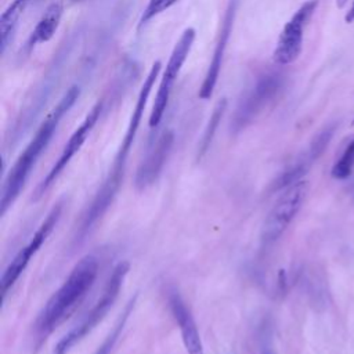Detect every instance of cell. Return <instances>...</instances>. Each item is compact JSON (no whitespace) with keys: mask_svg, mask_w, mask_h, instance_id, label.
Masks as SVG:
<instances>
[{"mask_svg":"<svg viewBox=\"0 0 354 354\" xmlns=\"http://www.w3.org/2000/svg\"><path fill=\"white\" fill-rule=\"evenodd\" d=\"M30 0H12L11 4L3 11L0 17V51L6 53L7 47L12 41L18 22Z\"/></svg>","mask_w":354,"mask_h":354,"instance_id":"obj_15","label":"cell"},{"mask_svg":"<svg viewBox=\"0 0 354 354\" xmlns=\"http://www.w3.org/2000/svg\"><path fill=\"white\" fill-rule=\"evenodd\" d=\"M344 21H346L347 24L354 22V0H353L351 7L348 8V11H347V12H346V15H344Z\"/></svg>","mask_w":354,"mask_h":354,"instance_id":"obj_22","label":"cell"},{"mask_svg":"<svg viewBox=\"0 0 354 354\" xmlns=\"http://www.w3.org/2000/svg\"><path fill=\"white\" fill-rule=\"evenodd\" d=\"M347 1H348V0H336L337 8H343V7L347 4Z\"/></svg>","mask_w":354,"mask_h":354,"instance_id":"obj_23","label":"cell"},{"mask_svg":"<svg viewBox=\"0 0 354 354\" xmlns=\"http://www.w3.org/2000/svg\"><path fill=\"white\" fill-rule=\"evenodd\" d=\"M162 64L160 61H155L147 75V77L144 79V83L141 86V90L138 93L134 109L130 115V120L124 133V137L119 145V149L113 158L112 166L105 177V180L102 181L101 187L98 188L97 194L94 195L93 201L88 203V206L86 207V210L83 212L79 224L76 227L75 231V236L73 241L75 243H80L93 230V227L98 223V220L102 218V216L106 213V210L109 209V206L112 205L120 185H122V180L124 176V170H126V163H127V158L130 153V149L133 147L134 138L137 136L144 111H145V105L148 102L149 94L153 88V84L159 76Z\"/></svg>","mask_w":354,"mask_h":354,"instance_id":"obj_1","label":"cell"},{"mask_svg":"<svg viewBox=\"0 0 354 354\" xmlns=\"http://www.w3.org/2000/svg\"><path fill=\"white\" fill-rule=\"evenodd\" d=\"M354 170V138L346 145L339 159L333 163L330 176L335 180H347Z\"/></svg>","mask_w":354,"mask_h":354,"instance_id":"obj_18","label":"cell"},{"mask_svg":"<svg viewBox=\"0 0 354 354\" xmlns=\"http://www.w3.org/2000/svg\"><path fill=\"white\" fill-rule=\"evenodd\" d=\"M176 3H177V0H148L147 6L140 17V21H138V29L145 26L151 19H153L163 11L169 10Z\"/></svg>","mask_w":354,"mask_h":354,"instance_id":"obj_20","label":"cell"},{"mask_svg":"<svg viewBox=\"0 0 354 354\" xmlns=\"http://www.w3.org/2000/svg\"><path fill=\"white\" fill-rule=\"evenodd\" d=\"M260 354H274L270 344V335L267 333V329L263 330V335L260 337Z\"/></svg>","mask_w":354,"mask_h":354,"instance_id":"obj_21","label":"cell"},{"mask_svg":"<svg viewBox=\"0 0 354 354\" xmlns=\"http://www.w3.org/2000/svg\"><path fill=\"white\" fill-rule=\"evenodd\" d=\"M98 274V260L87 254L82 257L64 283L53 293L41 308L33 328L35 346L40 347L46 339L76 310L94 285Z\"/></svg>","mask_w":354,"mask_h":354,"instance_id":"obj_2","label":"cell"},{"mask_svg":"<svg viewBox=\"0 0 354 354\" xmlns=\"http://www.w3.org/2000/svg\"><path fill=\"white\" fill-rule=\"evenodd\" d=\"M308 191V183L306 180L296 181L282 189L278 199L268 212L263 231L261 243L264 246L274 245L288 230L299 210L301 209Z\"/></svg>","mask_w":354,"mask_h":354,"instance_id":"obj_5","label":"cell"},{"mask_svg":"<svg viewBox=\"0 0 354 354\" xmlns=\"http://www.w3.org/2000/svg\"><path fill=\"white\" fill-rule=\"evenodd\" d=\"M62 14H64V7L59 1L53 3L47 7L44 14L40 17L36 26L30 32V35L22 48V53L25 55H29L37 44L47 43L48 40H51V37L54 36V33L57 32V29L61 24Z\"/></svg>","mask_w":354,"mask_h":354,"instance_id":"obj_14","label":"cell"},{"mask_svg":"<svg viewBox=\"0 0 354 354\" xmlns=\"http://www.w3.org/2000/svg\"><path fill=\"white\" fill-rule=\"evenodd\" d=\"M317 7H318V0H307L296 10V12L285 24L278 37L275 50L272 53V58L275 64L289 65L299 58L303 48L304 28L311 19Z\"/></svg>","mask_w":354,"mask_h":354,"instance_id":"obj_9","label":"cell"},{"mask_svg":"<svg viewBox=\"0 0 354 354\" xmlns=\"http://www.w3.org/2000/svg\"><path fill=\"white\" fill-rule=\"evenodd\" d=\"M335 130H336V124H330V126H326L324 130H321L314 138L313 141L310 142L308 148L306 149L307 155L315 162L324 152L325 149L328 148L333 134H335Z\"/></svg>","mask_w":354,"mask_h":354,"instance_id":"obj_19","label":"cell"},{"mask_svg":"<svg viewBox=\"0 0 354 354\" xmlns=\"http://www.w3.org/2000/svg\"><path fill=\"white\" fill-rule=\"evenodd\" d=\"M173 142L174 134L171 131H165L153 144V147L148 151L136 173V187L138 189L148 188L159 178L171 151Z\"/></svg>","mask_w":354,"mask_h":354,"instance_id":"obj_13","label":"cell"},{"mask_svg":"<svg viewBox=\"0 0 354 354\" xmlns=\"http://www.w3.org/2000/svg\"><path fill=\"white\" fill-rule=\"evenodd\" d=\"M351 124H353V126H354V119H353V123H351Z\"/></svg>","mask_w":354,"mask_h":354,"instance_id":"obj_24","label":"cell"},{"mask_svg":"<svg viewBox=\"0 0 354 354\" xmlns=\"http://www.w3.org/2000/svg\"><path fill=\"white\" fill-rule=\"evenodd\" d=\"M73 1H79V0H73Z\"/></svg>","mask_w":354,"mask_h":354,"instance_id":"obj_25","label":"cell"},{"mask_svg":"<svg viewBox=\"0 0 354 354\" xmlns=\"http://www.w3.org/2000/svg\"><path fill=\"white\" fill-rule=\"evenodd\" d=\"M80 95V90L77 86H72L66 90V93L61 97L55 108L47 115L43 120L37 131L35 133L33 138L29 141L26 148L21 152L17 158L15 163L10 169L0 195V214L3 216L7 209L15 202L21 189L24 188L33 166L36 165L37 159L47 148L50 140L53 138L61 119L69 112V109L75 105Z\"/></svg>","mask_w":354,"mask_h":354,"instance_id":"obj_3","label":"cell"},{"mask_svg":"<svg viewBox=\"0 0 354 354\" xmlns=\"http://www.w3.org/2000/svg\"><path fill=\"white\" fill-rule=\"evenodd\" d=\"M104 102L98 101L91 109L90 112L86 115V118L83 119V122L79 124V127L72 133V136L69 137L68 142L65 144L61 155L58 156V159L55 160V163L53 165V167L50 169V171L46 174V177L40 181V184L36 188V195L35 199L40 198L54 183L55 180L59 177V174L64 171V169L68 166V163L71 162V159L79 152V149L83 147L84 141L87 140L88 134L91 133L93 127L95 126V123L100 119L101 111H102Z\"/></svg>","mask_w":354,"mask_h":354,"instance_id":"obj_10","label":"cell"},{"mask_svg":"<svg viewBox=\"0 0 354 354\" xmlns=\"http://www.w3.org/2000/svg\"><path fill=\"white\" fill-rule=\"evenodd\" d=\"M238 6H239V0H230L225 7L224 15H223V19L220 24V29L217 33L214 50H213L207 71L205 73L203 82L201 84L199 93H198L199 98H202V100L210 98L216 88V84H217V80L220 76V71H221V65H223V59H224V54L228 47V41H230L234 22L236 18Z\"/></svg>","mask_w":354,"mask_h":354,"instance_id":"obj_11","label":"cell"},{"mask_svg":"<svg viewBox=\"0 0 354 354\" xmlns=\"http://www.w3.org/2000/svg\"><path fill=\"white\" fill-rule=\"evenodd\" d=\"M137 297H138V295H134V296L127 301V304L123 307L122 313L119 314V317H118L115 325L112 326V329L109 330V333L105 336V339L102 340V343L97 347V350H95L94 354H111V351L113 350V347H115V344H116V342H118V339H119L122 330H123L124 326H126L127 319L130 318V315H131V313H133V310H134V307H136Z\"/></svg>","mask_w":354,"mask_h":354,"instance_id":"obj_16","label":"cell"},{"mask_svg":"<svg viewBox=\"0 0 354 354\" xmlns=\"http://www.w3.org/2000/svg\"><path fill=\"white\" fill-rule=\"evenodd\" d=\"M167 304L170 313L180 329L183 344L188 354H205L203 343L196 326V322L187 307V303L181 297L177 289L170 288L167 290Z\"/></svg>","mask_w":354,"mask_h":354,"instance_id":"obj_12","label":"cell"},{"mask_svg":"<svg viewBox=\"0 0 354 354\" xmlns=\"http://www.w3.org/2000/svg\"><path fill=\"white\" fill-rule=\"evenodd\" d=\"M282 87V76L266 73L260 76L248 93L239 100L231 119V133L236 134L246 129L264 109V106L278 94Z\"/></svg>","mask_w":354,"mask_h":354,"instance_id":"obj_7","label":"cell"},{"mask_svg":"<svg viewBox=\"0 0 354 354\" xmlns=\"http://www.w3.org/2000/svg\"><path fill=\"white\" fill-rule=\"evenodd\" d=\"M62 207H64L62 202H57L51 207V210L47 213L46 218L40 223V225L37 227V230L32 235L30 241L15 254V257L11 260V263L3 271V275H1V279H0L3 300L6 299V295L14 286V283L17 282L19 275L24 272V270L29 264L30 259L39 252L41 245L46 242L48 235L53 232L54 227L57 225V223L61 217Z\"/></svg>","mask_w":354,"mask_h":354,"instance_id":"obj_8","label":"cell"},{"mask_svg":"<svg viewBox=\"0 0 354 354\" xmlns=\"http://www.w3.org/2000/svg\"><path fill=\"white\" fill-rule=\"evenodd\" d=\"M196 32L194 28H187L184 29V32L181 33V36L178 37L176 46L171 50V54L169 57V61L166 64V68L163 71V75L160 77L159 86H158V91L155 95V101H153V106L149 115V127L155 129L159 126L165 111L167 108L174 83L180 75V71L184 65V62L188 58V54L192 48L194 40H195Z\"/></svg>","mask_w":354,"mask_h":354,"instance_id":"obj_6","label":"cell"},{"mask_svg":"<svg viewBox=\"0 0 354 354\" xmlns=\"http://www.w3.org/2000/svg\"><path fill=\"white\" fill-rule=\"evenodd\" d=\"M129 271H130L129 261H119L113 267L101 292V296L97 299L94 306L84 314L80 322L76 324L66 335H64L58 340V343L53 350V354H68L69 350L76 343H79L84 336H87L97 326V324L104 319L106 313L111 310V307L116 301L120 288L123 286L124 278L127 277Z\"/></svg>","mask_w":354,"mask_h":354,"instance_id":"obj_4","label":"cell"},{"mask_svg":"<svg viewBox=\"0 0 354 354\" xmlns=\"http://www.w3.org/2000/svg\"><path fill=\"white\" fill-rule=\"evenodd\" d=\"M225 109H227V100L225 98H221L216 106L213 108V112L207 120V124L203 130V134L201 137V141H199V145H198V153H196V159L201 160L206 152L209 151L210 145H212V141L214 138V134L217 131V127L225 113Z\"/></svg>","mask_w":354,"mask_h":354,"instance_id":"obj_17","label":"cell"}]
</instances>
